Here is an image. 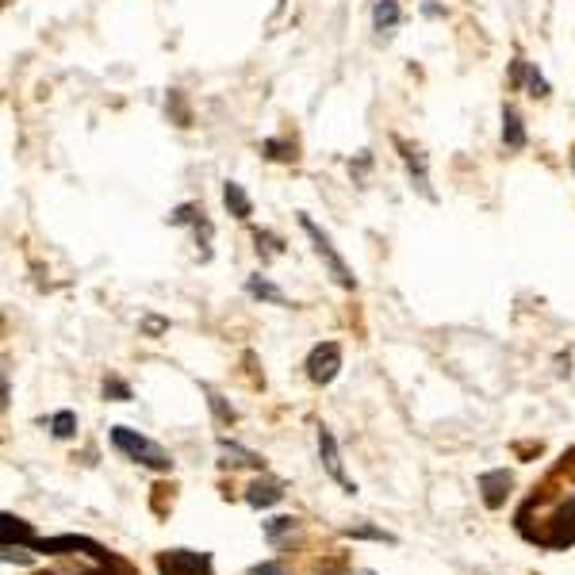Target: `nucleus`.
Wrapping results in <instances>:
<instances>
[{
	"instance_id": "1",
	"label": "nucleus",
	"mask_w": 575,
	"mask_h": 575,
	"mask_svg": "<svg viewBox=\"0 0 575 575\" xmlns=\"http://www.w3.org/2000/svg\"><path fill=\"white\" fill-rule=\"evenodd\" d=\"M299 231L307 234V242H311V250L318 253V258H323V265H326V273L334 277V284L338 288H345V292H357V277H353V269L345 265V258L338 250H334V242H330V234L318 227V222L311 219V215H303L299 212Z\"/></svg>"
},
{
	"instance_id": "2",
	"label": "nucleus",
	"mask_w": 575,
	"mask_h": 575,
	"mask_svg": "<svg viewBox=\"0 0 575 575\" xmlns=\"http://www.w3.org/2000/svg\"><path fill=\"white\" fill-rule=\"evenodd\" d=\"M111 445H116L123 457H131V460H138V465H146L154 472H169L173 468V457L162 449V445H154L150 438H142V434H135V429H127V426H111Z\"/></svg>"
},
{
	"instance_id": "3",
	"label": "nucleus",
	"mask_w": 575,
	"mask_h": 575,
	"mask_svg": "<svg viewBox=\"0 0 575 575\" xmlns=\"http://www.w3.org/2000/svg\"><path fill=\"white\" fill-rule=\"evenodd\" d=\"M35 552H51V556H66V552H89L92 561L100 564H116V556L104 552L96 541L89 537H77V533H61V537H35V545H31Z\"/></svg>"
},
{
	"instance_id": "4",
	"label": "nucleus",
	"mask_w": 575,
	"mask_h": 575,
	"mask_svg": "<svg viewBox=\"0 0 575 575\" xmlns=\"http://www.w3.org/2000/svg\"><path fill=\"white\" fill-rule=\"evenodd\" d=\"M303 369H307L311 383H323L326 388V383H334L342 372V345L338 342H318L307 353V364H303Z\"/></svg>"
},
{
	"instance_id": "5",
	"label": "nucleus",
	"mask_w": 575,
	"mask_h": 575,
	"mask_svg": "<svg viewBox=\"0 0 575 575\" xmlns=\"http://www.w3.org/2000/svg\"><path fill=\"white\" fill-rule=\"evenodd\" d=\"M157 571L162 575H212V556L192 549H169L157 552Z\"/></svg>"
},
{
	"instance_id": "6",
	"label": "nucleus",
	"mask_w": 575,
	"mask_h": 575,
	"mask_svg": "<svg viewBox=\"0 0 575 575\" xmlns=\"http://www.w3.org/2000/svg\"><path fill=\"white\" fill-rule=\"evenodd\" d=\"M391 146L399 150V162H403V169H407L410 184L419 188L426 200H438V196H434V188H429V169H426V154H422L419 146H410V142H407L403 135H391Z\"/></svg>"
},
{
	"instance_id": "7",
	"label": "nucleus",
	"mask_w": 575,
	"mask_h": 575,
	"mask_svg": "<svg viewBox=\"0 0 575 575\" xmlns=\"http://www.w3.org/2000/svg\"><path fill=\"white\" fill-rule=\"evenodd\" d=\"M318 453H323V465H326V472H330V479L334 484H342V491L345 495H357V484L345 476V468H342V453H338V441H334V434L326 426H318Z\"/></svg>"
},
{
	"instance_id": "8",
	"label": "nucleus",
	"mask_w": 575,
	"mask_h": 575,
	"mask_svg": "<svg viewBox=\"0 0 575 575\" xmlns=\"http://www.w3.org/2000/svg\"><path fill=\"white\" fill-rule=\"evenodd\" d=\"M503 146L510 154H522L525 146H530V131H525V119H522V111L514 104H503Z\"/></svg>"
},
{
	"instance_id": "9",
	"label": "nucleus",
	"mask_w": 575,
	"mask_h": 575,
	"mask_svg": "<svg viewBox=\"0 0 575 575\" xmlns=\"http://www.w3.org/2000/svg\"><path fill=\"white\" fill-rule=\"evenodd\" d=\"M222 207L238 219V222H250L253 215V200H250V192L238 184V181H222Z\"/></svg>"
},
{
	"instance_id": "10",
	"label": "nucleus",
	"mask_w": 575,
	"mask_h": 575,
	"mask_svg": "<svg viewBox=\"0 0 575 575\" xmlns=\"http://www.w3.org/2000/svg\"><path fill=\"white\" fill-rule=\"evenodd\" d=\"M399 24H403V8H399V0H376V5H372V31L388 35V31H395Z\"/></svg>"
},
{
	"instance_id": "11",
	"label": "nucleus",
	"mask_w": 575,
	"mask_h": 575,
	"mask_svg": "<svg viewBox=\"0 0 575 575\" xmlns=\"http://www.w3.org/2000/svg\"><path fill=\"white\" fill-rule=\"evenodd\" d=\"M0 537H5V545H35V530L24 522V518H15V514H5L0 518Z\"/></svg>"
},
{
	"instance_id": "12",
	"label": "nucleus",
	"mask_w": 575,
	"mask_h": 575,
	"mask_svg": "<svg viewBox=\"0 0 575 575\" xmlns=\"http://www.w3.org/2000/svg\"><path fill=\"white\" fill-rule=\"evenodd\" d=\"M479 487H484V503L495 510V506H503V499L506 495L503 491H510V472H484L479 476Z\"/></svg>"
},
{
	"instance_id": "13",
	"label": "nucleus",
	"mask_w": 575,
	"mask_h": 575,
	"mask_svg": "<svg viewBox=\"0 0 575 575\" xmlns=\"http://www.w3.org/2000/svg\"><path fill=\"white\" fill-rule=\"evenodd\" d=\"M246 292H250L253 299H261V303H273V307H288V296H284L269 277H261V273H253V277L246 280Z\"/></svg>"
},
{
	"instance_id": "14",
	"label": "nucleus",
	"mask_w": 575,
	"mask_h": 575,
	"mask_svg": "<svg viewBox=\"0 0 575 575\" xmlns=\"http://www.w3.org/2000/svg\"><path fill=\"white\" fill-rule=\"evenodd\" d=\"M258 150H261V157H269V162H284V165L299 157L292 138H261V146H258Z\"/></svg>"
},
{
	"instance_id": "15",
	"label": "nucleus",
	"mask_w": 575,
	"mask_h": 575,
	"mask_svg": "<svg viewBox=\"0 0 575 575\" xmlns=\"http://www.w3.org/2000/svg\"><path fill=\"white\" fill-rule=\"evenodd\" d=\"M165 111H169V119L177 123L181 131H188V127H192V108H188V100H184V92H181V89H169Z\"/></svg>"
},
{
	"instance_id": "16",
	"label": "nucleus",
	"mask_w": 575,
	"mask_h": 575,
	"mask_svg": "<svg viewBox=\"0 0 575 575\" xmlns=\"http://www.w3.org/2000/svg\"><path fill=\"white\" fill-rule=\"evenodd\" d=\"M280 499H284L280 484H250V491H246V503L250 506H273Z\"/></svg>"
},
{
	"instance_id": "17",
	"label": "nucleus",
	"mask_w": 575,
	"mask_h": 575,
	"mask_svg": "<svg viewBox=\"0 0 575 575\" xmlns=\"http://www.w3.org/2000/svg\"><path fill=\"white\" fill-rule=\"evenodd\" d=\"M525 92H530L533 100H549V96H552L549 77L541 73V66H537V61H530V70H525Z\"/></svg>"
},
{
	"instance_id": "18",
	"label": "nucleus",
	"mask_w": 575,
	"mask_h": 575,
	"mask_svg": "<svg viewBox=\"0 0 575 575\" xmlns=\"http://www.w3.org/2000/svg\"><path fill=\"white\" fill-rule=\"evenodd\" d=\"M253 242H258V253L269 261V258H280L284 253V242H280V234L273 231H265V227H253Z\"/></svg>"
},
{
	"instance_id": "19",
	"label": "nucleus",
	"mask_w": 575,
	"mask_h": 575,
	"mask_svg": "<svg viewBox=\"0 0 575 575\" xmlns=\"http://www.w3.org/2000/svg\"><path fill=\"white\" fill-rule=\"evenodd\" d=\"M200 219H203L200 203H177V207L169 212V227H196Z\"/></svg>"
},
{
	"instance_id": "20",
	"label": "nucleus",
	"mask_w": 575,
	"mask_h": 575,
	"mask_svg": "<svg viewBox=\"0 0 575 575\" xmlns=\"http://www.w3.org/2000/svg\"><path fill=\"white\" fill-rule=\"evenodd\" d=\"M51 434L61 438V441L73 438V434H77V414H73V410H58L54 419H51Z\"/></svg>"
},
{
	"instance_id": "21",
	"label": "nucleus",
	"mask_w": 575,
	"mask_h": 575,
	"mask_svg": "<svg viewBox=\"0 0 575 575\" xmlns=\"http://www.w3.org/2000/svg\"><path fill=\"white\" fill-rule=\"evenodd\" d=\"M104 399H111V403H131V383L119 380V376H108L104 380Z\"/></svg>"
},
{
	"instance_id": "22",
	"label": "nucleus",
	"mask_w": 575,
	"mask_h": 575,
	"mask_svg": "<svg viewBox=\"0 0 575 575\" xmlns=\"http://www.w3.org/2000/svg\"><path fill=\"white\" fill-rule=\"evenodd\" d=\"M525 70H530V61H525L522 51L514 46V61H510V89H514V92L525 89Z\"/></svg>"
},
{
	"instance_id": "23",
	"label": "nucleus",
	"mask_w": 575,
	"mask_h": 575,
	"mask_svg": "<svg viewBox=\"0 0 575 575\" xmlns=\"http://www.w3.org/2000/svg\"><path fill=\"white\" fill-rule=\"evenodd\" d=\"M296 525H299L296 518H273V522H265V537H269V541H273V545H277V541H280L284 533H292Z\"/></svg>"
},
{
	"instance_id": "24",
	"label": "nucleus",
	"mask_w": 575,
	"mask_h": 575,
	"mask_svg": "<svg viewBox=\"0 0 575 575\" xmlns=\"http://www.w3.org/2000/svg\"><path fill=\"white\" fill-rule=\"evenodd\" d=\"M207 403H212V410L219 414V419H222V422H234V410H231L227 403H222V395H215V391H207Z\"/></svg>"
},
{
	"instance_id": "25",
	"label": "nucleus",
	"mask_w": 575,
	"mask_h": 575,
	"mask_svg": "<svg viewBox=\"0 0 575 575\" xmlns=\"http://www.w3.org/2000/svg\"><path fill=\"white\" fill-rule=\"evenodd\" d=\"M162 330H169L165 318H157V315H146V318H142V334H150V338H154V334H162Z\"/></svg>"
},
{
	"instance_id": "26",
	"label": "nucleus",
	"mask_w": 575,
	"mask_h": 575,
	"mask_svg": "<svg viewBox=\"0 0 575 575\" xmlns=\"http://www.w3.org/2000/svg\"><path fill=\"white\" fill-rule=\"evenodd\" d=\"M349 537H376V541H391L388 533H380V530H369V525H361V530H349Z\"/></svg>"
},
{
	"instance_id": "27",
	"label": "nucleus",
	"mask_w": 575,
	"mask_h": 575,
	"mask_svg": "<svg viewBox=\"0 0 575 575\" xmlns=\"http://www.w3.org/2000/svg\"><path fill=\"white\" fill-rule=\"evenodd\" d=\"M253 575H288L280 564H273V561H269V564H258V568H253Z\"/></svg>"
},
{
	"instance_id": "28",
	"label": "nucleus",
	"mask_w": 575,
	"mask_h": 575,
	"mask_svg": "<svg viewBox=\"0 0 575 575\" xmlns=\"http://www.w3.org/2000/svg\"><path fill=\"white\" fill-rule=\"evenodd\" d=\"M422 15H429V20H441L445 12H441V8L434 5V0H426V5H422Z\"/></svg>"
},
{
	"instance_id": "29",
	"label": "nucleus",
	"mask_w": 575,
	"mask_h": 575,
	"mask_svg": "<svg viewBox=\"0 0 575 575\" xmlns=\"http://www.w3.org/2000/svg\"><path fill=\"white\" fill-rule=\"evenodd\" d=\"M108 568H111V564H104V568H100V571H85V575H111V571H108Z\"/></svg>"
},
{
	"instance_id": "30",
	"label": "nucleus",
	"mask_w": 575,
	"mask_h": 575,
	"mask_svg": "<svg viewBox=\"0 0 575 575\" xmlns=\"http://www.w3.org/2000/svg\"><path fill=\"white\" fill-rule=\"evenodd\" d=\"M361 575H376V571H361Z\"/></svg>"
}]
</instances>
